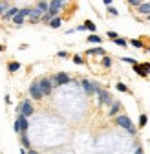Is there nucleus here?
Instances as JSON below:
<instances>
[{
    "instance_id": "nucleus-5",
    "label": "nucleus",
    "mask_w": 150,
    "mask_h": 154,
    "mask_svg": "<svg viewBox=\"0 0 150 154\" xmlns=\"http://www.w3.org/2000/svg\"><path fill=\"white\" fill-rule=\"evenodd\" d=\"M29 95H31V97L33 99H37V101H40L42 97H44V95H42V92H40V88H39V83H33L31 86H29Z\"/></svg>"
},
{
    "instance_id": "nucleus-32",
    "label": "nucleus",
    "mask_w": 150,
    "mask_h": 154,
    "mask_svg": "<svg viewBox=\"0 0 150 154\" xmlns=\"http://www.w3.org/2000/svg\"><path fill=\"white\" fill-rule=\"evenodd\" d=\"M108 37L112 38V41H116V38H117V33H116V31H108Z\"/></svg>"
},
{
    "instance_id": "nucleus-16",
    "label": "nucleus",
    "mask_w": 150,
    "mask_h": 154,
    "mask_svg": "<svg viewBox=\"0 0 150 154\" xmlns=\"http://www.w3.org/2000/svg\"><path fill=\"white\" fill-rule=\"evenodd\" d=\"M13 22H15V24H16V26H20V24H22V22H24V17H22V15H20V13H16V15H15V17H13Z\"/></svg>"
},
{
    "instance_id": "nucleus-10",
    "label": "nucleus",
    "mask_w": 150,
    "mask_h": 154,
    "mask_svg": "<svg viewBox=\"0 0 150 154\" xmlns=\"http://www.w3.org/2000/svg\"><path fill=\"white\" fill-rule=\"evenodd\" d=\"M16 13H18V9H16V8H9V9H6V13H4L2 17H4L6 20H8V18H13Z\"/></svg>"
},
{
    "instance_id": "nucleus-34",
    "label": "nucleus",
    "mask_w": 150,
    "mask_h": 154,
    "mask_svg": "<svg viewBox=\"0 0 150 154\" xmlns=\"http://www.w3.org/2000/svg\"><path fill=\"white\" fill-rule=\"evenodd\" d=\"M134 154H143V149H141V147H137V149L134 150Z\"/></svg>"
},
{
    "instance_id": "nucleus-41",
    "label": "nucleus",
    "mask_w": 150,
    "mask_h": 154,
    "mask_svg": "<svg viewBox=\"0 0 150 154\" xmlns=\"http://www.w3.org/2000/svg\"><path fill=\"white\" fill-rule=\"evenodd\" d=\"M59 2H61V4H62V2H64V0H59Z\"/></svg>"
},
{
    "instance_id": "nucleus-36",
    "label": "nucleus",
    "mask_w": 150,
    "mask_h": 154,
    "mask_svg": "<svg viewBox=\"0 0 150 154\" xmlns=\"http://www.w3.org/2000/svg\"><path fill=\"white\" fill-rule=\"evenodd\" d=\"M84 29H86V28H84V24H82V26H79V28H75V31H84Z\"/></svg>"
},
{
    "instance_id": "nucleus-31",
    "label": "nucleus",
    "mask_w": 150,
    "mask_h": 154,
    "mask_svg": "<svg viewBox=\"0 0 150 154\" xmlns=\"http://www.w3.org/2000/svg\"><path fill=\"white\" fill-rule=\"evenodd\" d=\"M141 66H143V70H145L146 73H150V63H143Z\"/></svg>"
},
{
    "instance_id": "nucleus-40",
    "label": "nucleus",
    "mask_w": 150,
    "mask_h": 154,
    "mask_svg": "<svg viewBox=\"0 0 150 154\" xmlns=\"http://www.w3.org/2000/svg\"><path fill=\"white\" fill-rule=\"evenodd\" d=\"M2 50H4V46H2V44H0V51H2Z\"/></svg>"
},
{
    "instance_id": "nucleus-7",
    "label": "nucleus",
    "mask_w": 150,
    "mask_h": 154,
    "mask_svg": "<svg viewBox=\"0 0 150 154\" xmlns=\"http://www.w3.org/2000/svg\"><path fill=\"white\" fill-rule=\"evenodd\" d=\"M81 86H82V90L88 94V95H92V94H95V92H93V83H90L88 79H82L81 81Z\"/></svg>"
},
{
    "instance_id": "nucleus-21",
    "label": "nucleus",
    "mask_w": 150,
    "mask_h": 154,
    "mask_svg": "<svg viewBox=\"0 0 150 154\" xmlns=\"http://www.w3.org/2000/svg\"><path fill=\"white\" fill-rule=\"evenodd\" d=\"M8 70H9V72H16V70H20V64H18V63H9Z\"/></svg>"
},
{
    "instance_id": "nucleus-9",
    "label": "nucleus",
    "mask_w": 150,
    "mask_h": 154,
    "mask_svg": "<svg viewBox=\"0 0 150 154\" xmlns=\"http://www.w3.org/2000/svg\"><path fill=\"white\" fill-rule=\"evenodd\" d=\"M20 143H22V147H24V149H29V147H31L29 138H28V134H26V132H22V134H20Z\"/></svg>"
},
{
    "instance_id": "nucleus-37",
    "label": "nucleus",
    "mask_w": 150,
    "mask_h": 154,
    "mask_svg": "<svg viewBox=\"0 0 150 154\" xmlns=\"http://www.w3.org/2000/svg\"><path fill=\"white\" fill-rule=\"evenodd\" d=\"M103 2H104L106 6H112V0H103Z\"/></svg>"
},
{
    "instance_id": "nucleus-22",
    "label": "nucleus",
    "mask_w": 150,
    "mask_h": 154,
    "mask_svg": "<svg viewBox=\"0 0 150 154\" xmlns=\"http://www.w3.org/2000/svg\"><path fill=\"white\" fill-rule=\"evenodd\" d=\"M114 42H116V44H117V46H121V48H124V46H126V44H128V42H126V41H124V38H121V37H117V38H116V41H114Z\"/></svg>"
},
{
    "instance_id": "nucleus-17",
    "label": "nucleus",
    "mask_w": 150,
    "mask_h": 154,
    "mask_svg": "<svg viewBox=\"0 0 150 154\" xmlns=\"http://www.w3.org/2000/svg\"><path fill=\"white\" fill-rule=\"evenodd\" d=\"M50 26H51V28H59V26H61V18H59V17L51 18V20H50Z\"/></svg>"
},
{
    "instance_id": "nucleus-25",
    "label": "nucleus",
    "mask_w": 150,
    "mask_h": 154,
    "mask_svg": "<svg viewBox=\"0 0 150 154\" xmlns=\"http://www.w3.org/2000/svg\"><path fill=\"white\" fill-rule=\"evenodd\" d=\"M29 11H31L29 8H24V9H18V13H20V15H22L24 18H26V17H29Z\"/></svg>"
},
{
    "instance_id": "nucleus-23",
    "label": "nucleus",
    "mask_w": 150,
    "mask_h": 154,
    "mask_svg": "<svg viewBox=\"0 0 150 154\" xmlns=\"http://www.w3.org/2000/svg\"><path fill=\"white\" fill-rule=\"evenodd\" d=\"M116 88H117L119 92H128V86H126L124 83H117V85H116Z\"/></svg>"
},
{
    "instance_id": "nucleus-33",
    "label": "nucleus",
    "mask_w": 150,
    "mask_h": 154,
    "mask_svg": "<svg viewBox=\"0 0 150 154\" xmlns=\"http://www.w3.org/2000/svg\"><path fill=\"white\" fill-rule=\"evenodd\" d=\"M57 57H62V59H66L68 53H66V51H59V53H57Z\"/></svg>"
},
{
    "instance_id": "nucleus-4",
    "label": "nucleus",
    "mask_w": 150,
    "mask_h": 154,
    "mask_svg": "<svg viewBox=\"0 0 150 154\" xmlns=\"http://www.w3.org/2000/svg\"><path fill=\"white\" fill-rule=\"evenodd\" d=\"M37 83H39V88H40V92H42V95H50L51 94V81L48 79V77H42V79L40 81H37Z\"/></svg>"
},
{
    "instance_id": "nucleus-43",
    "label": "nucleus",
    "mask_w": 150,
    "mask_h": 154,
    "mask_svg": "<svg viewBox=\"0 0 150 154\" xmlns=\"http://www.w3.org/2000/svg\"><path fill=\"white\" fill-rule=\"evenodd\" d=\"M148 51H150V50H148Z\"/></svg>"
},
{
    "instance_id": "nucleus-38",
    "label": "nucleus",
    "mask_w": 150,
    "mask_h": 154,
    "mask_svg": "<svg viewBox=\"0 0 150 154\" xmlns=\"http://www.w3.org/2000/svg\"><path fill=\"white\" fill-rule=\"evenodd\" d=\"M28 154H39V152H37V150H31V149H29V152H28Z\"/></svg>"
},
{
    "instance_id": "nucleus-8",
    "label": "nucleus",
    "mask_w": 150,
    "mask_h": 154,
    "mask_svg": "<svg viewBox=\"0 0 150 154\" xmlns=\"http://www.w3.org/2000/svg\"><path fill=\"white\" fill-rule=\"evenodd\" d=\"M16 121H18V127H20V134H22V132H28V127H29V125H28V119H26V118L18 116Z\"/></svg>"
},
{
    "instance_id": "nucleus-39",
    "label": "nucleus",
    "mask_w": 150,
    "mask_h": 154,
    "mask_svg": "<svg viewBox=\"0 0 150 154\" xmlns=\"http://www.w3.org/2000/svg\"><path fill=\"white\" fill-rule=\"evenodd\" d=\"M20 154H28V152H26V150H24V149H20Z\"/></svg>"
},
{
    "instance_id": "nucleus-30",
    "label": "nucleus",
    "mask_w": 150,
    "mask_h": 154,
    "mask_svg": "<svg viewBox=\"0 0 150 154\" xmlns=\"http://www.w3.org/2000/svg\"><path fill=\"white\" fill-rule=\"evenodd\" d=\"M123 61H124V63H130V64H137L136 59H132V57H123Z\"/></svg>"
},
{
    "instance_id": "nucleus-13",
    "label": "nucleus",
    "mask_w": 150,
    "mask_h": 154,
    "mask_svg": "<svg viewBox=\"0 0 150 154\" xmlns=\"http://www.w3.org/2000/svg\"><path fill=\"white\" fill-rule=\"evenodd\" d=\"M139 13H143V15H150V2H145V4H141L139 6Z\"/></svg>"
},
{
    "instance_id": "nucleus-15",
    "label": "nucleus",
    "mask_w": 150,
    "mask_h": 154,
    "mask_svg": "<svg viewBox=\"0 0 150 154\" xmlns=\"http://www.w3.org/2000/svg\"><path fill=\"white\" fill-rule=\"evenodd\" d=\"M88 42L99 44V42H103V41H101V37H99V35H95V33H93V35H90V37H88Z\"/></svg>"
},
{
    "instance_id": "nucleus-29",
    "label": "nucleus",
    "mask_w": 150,
    "mask_h": 154,
    "mask_svg": "<svg viewBox=\"0 0 150 154\" xmlns=\"http://www.w3.org/2000/svg\"><path fill=\"white\" fill-rule=\"evenodd\" d=\"M73 63H75V64H82L84 61H82V57H81V55H77V57H73Z\"/></svg>"
},
{
    "instance_id": "nucleus-42",
    "label": "nucleus",
    "mask_w": 150,
    "mask_h": 154,
    "mask_svg": "<svg viewBox=\"0 0 150 154\" xmlns=\"http://www.w3.org/2000/svg\"><path fill=\"white\" fill-rule=\"evenodd\" d=\"M148 20H150V15H148Z\"/></svg>"
},
{
    "instance_id": "nucleus-20",
    "label": "nucleus",
    "mask_w": 150,
    "mask_h": 154,
    "mask_svg": "<svg viewBox=\"0 0 150 154\" xmlns=\"http://www.w3.org/2000/svg\"><path fill=\"white\" fill-rule=\"evenodd\" d=\"M130 44H132L134 48H139V50L143 48V42L139 41V38H132V41H130Z\"/></svg>"
},
{
    "instance_id": "nucleus-19",
    "label": "nucleus",
    "mask_w": 150,
    "mask_h": 154,
    "mask_svg": "<svg viewBox=\"0 0 150 154\" xmlns=\"http://www.w3.org/2000/svg\"><path fill=\"white\" fill-rule=\"evenodd\" d=\"M37 8H39L42 13H48V2H44V0H40V2H39V6H37Z\"/></svg>"
},
{
    "instance_id": "nucleus-3",
    "label": "nucleus",
    "mask_w": 150,
    "mask_h": 154,
    "mask_svg": "<svg viewBox=\"0 0 150 154\" xmlns=\"http://www.w3.org/2000/svg\"><path fill=\"white\" fill-rule=\"evenodd\" d=\"M18 112H20V116L22 118H29V116H33V105H31V101H22V105L18 106Z\"/></svg>"
},
{
    "instance_id": "nucleus-1",
    "label": "nucleus",
    "mask_w": 150,
    "mask_h": 154,
    "mask_svg": "<svg viewBox=\"0 0 150 154\" xmlns=\"http://www.w3.org/2000/svg\"><path fill=\"white\" fill-rule=\"evenodd\" d=\"M116 123L119 125V127H123L128 134H136L137 130H136V127H134V123L130 121V118L128 116H117V119H116Z\"/></svg>"
},
{
    "instance_id": "nucleus-28",
    "label": "nucleus",
    "mask_w": 150,
    "mask_h": 154,
    "mask_svg": "<svg viewBox=\"0 0 150 154\" xmlns=\"http://www.w3.org/2000/svg\"><path fill=\"white\" fill-rule=\"evenodd\" d=\"M128 4H130V6H137V8H139L143 2H141V0H128Z\"/></svg>"
},
{
    "instance_id": "nucleus-35",
    "label": "nucleus",
    "mask_w": 150,
    "mask_h": 154,
    "mask_svg": "<svg viewBox=\"0 0 150 154\" xmlns=\"http://www.w3.org/2000/svg\"><path fill=\"white\" fill-rule=\"evenodd\" d=\"M4 11H6V4H0V13L4 15Z\"/></svg>"
},
{
    "instance_id": "nucleus-6",
    "label": "nucleus",
    "mask_w": 150,
    "mask_h": 154,
    "mask_svg": "<svg viewBox=\"0 0 150 154\" xmlns=\"http://www.w3.org/2000/svg\"><path fill=\"white\" fill-rule=\"evenodd\" d=\"M40 17H42V11H40L39 8H35V9L29 11V20H31V22H39Z\"/></svg>"
},
{
    "instance_id": "nucleus-12",
    "label": "nucleus",
    "mask_w": 150,
    "mask_h": 154,
    "mask_svg": "<svg viewBox=\"0 0 150 154\" xmlns=\"http://www.w3.org/2000/svg\"><path fill=\"white\" fill-rule=\"evenodd\" d=\"M119 108H121V103H119V101H114V105H112V108H110L108 116H116V114L119 112Z\"/></svg>"
},
{
    "instance_id": "nucleus-11",
    "label": "nucleus",
    "mask_w": 150,
    "mask_h": 154,
    "mask_svg": "<svg viewBox=\"0 0 150 154\" xmlns=\"http://www.w3.org/2000/svg\"><path fill=\"white\" fill-rule=\"evenodd\" d=\"M86 55H104V50L103 48H90V50H86Z\"/></svg>"
},
{
    "instance_id": "nucleus-2",
    "label": "nucleus",
    "mask_w": 150,
    "mask_h": 154,
    "mask_svg": "<svg viewBox=\"0 0 150 154\" xmlns=\"http://www.w3.org/2000/svg\"><path fill=\"white\" fill-rule=\"evenodd\" d=\"M50 81H51V86H64V85H68L71 79H70V75H68V73L59 72L57 75H53Z\"/></svg>"
},
{
    "instance_id": "nucleus-24",
    "label": "nucleus",
    "mask_w": 150,
    "mask_h": 154,
    "mask_svg": "<svg viewBox=\"0 0 150 154\" xmlns=\"http://www.w3.org/2000/svg\"><path fill=\"white\" fill-rule=\"evenodd\" d=\"M103 66L104 68H110L112 66V59H110V57H103Z\"/></svg>"
},
{
    "instance_id": "nucleus-26",
    "label": "nucleus",
    "mask_w": 150,
    "mask_h": 154,
    "mask_svg": "<svg viewBox=\"0 0 150 154\" xmlns=\"http://www.w3.org/2000/svg\"><path fill=\"white\" fill-rule=\"evenodd\" d=\"M108 13H110V15H114V17H117V15H119V11H117L114 6H108Z\"/></svg>"
},
{
    "instance_id": "nucleus-27",
    "label": "nucleus",
    "mask_w": 150,
    "mask_h": 154,
    "mask_svg": "<svg viewBox=\"0 0 150 154\" xmlns=\"http://www.w3.org/2000/svg\"><path fill=\"white\" fill-rule=\"evenodd\" d=\"M146 121H148V118H146L145 114H141V118H139V125H141V127H145V125H146Z\"/></svg>"
},
{
    "instance_id": "nucleus-18",
    "label": "nucleus",
    "mask_w": 150,
    "mask_h": 154,
    "mask_svg": "<svg viewBox=\"0 0 150 154\" xmlns=\"http://www.w3.org/2000/svg\"><path fill=\"white\" fill-rule=\"evenodd\" d=\"M84 28H86L88 31H95V29H97V28H95V24H93L92 20H86V22H84Z\"/></svg>"
},
{
    "instance_id": "nucleus-14",
    "label": "nucleus",
    "mask_w": 150,
    "mask_h": 154,
    "mask_svg": "<svg viewBox=\"0 0 150 154\" xmlns=\"http://www.w3.org/2000/svg\"><path fill=\"white\" fill-rule=\"evenodd\" d=\"M134 72H137V75H141V77H146V75H148V73L143 70L141 64H134Z\"/></svg>"
}]
</instances>
